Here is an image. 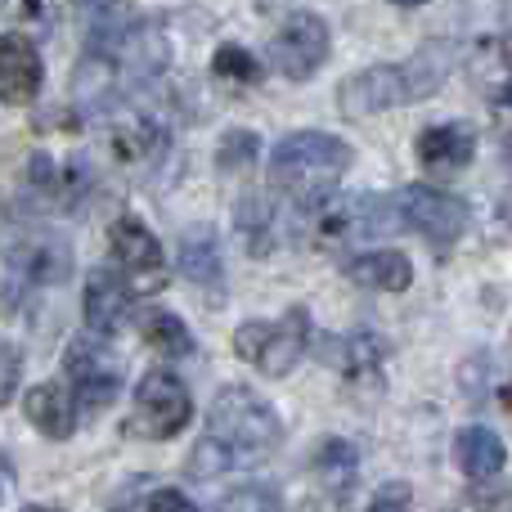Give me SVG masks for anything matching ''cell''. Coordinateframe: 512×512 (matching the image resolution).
<instances>
[{
  "instance_id": "1",
  "label": "cell",
  "mask_w": 512,
  "mask_h": 512,
  "mask_svg": "<svg viewBox=\"0 0 512 512\" xmlns=\"http://www.w3.org/2000/svg\"><path fill=\"white\" fill-rule=\"evenodd\" d=\"M283 427L279 414L265 405L248 387H225L216 396L212 414H207L203 441L189 454V472L194 477H225L234 468H256L274 454Z\"/></svg>"
},
{
  "instance_id": "18",
  "label": "cell",
  "mask_w": 512,
  "mask_h": 512,
  "mask_svg": "<svg viewBox=\"0 0 512 512\" xmlns=\"http://www.w3.org/2000/svg\"><path fill=\"white\" fill-rule=\"evenodd\" d=\"M346 274H351L360 288H378V292H405L414 283V265H409L405 252H364L346 261Z\"/></svg>"
},
{
  "instance_id": "33",
  "label": "cell",
  "mask_w": 512,
  "mask_h": 512,
  "mask_svg": "<svg viewBox=\"0 0 512 512\" xmlns=\"http://www.w3.org/2000/svg\"><path fill=\"white\" fill-rule=\"evenodd\" d=\"M396 5H427V0H396Z\"/></svg>"
},
{
  "instance_id": "13",
  "label": "cell",
  "mask_w": 512,
  "mask_h": 512,
  "mask_svg": "<svg viewBox=\"0 0 512 512\" xmlns=\"http://www.w3.org/2000/svg\"><path fill=\"white\" fill-rule=\"evenodd\" d=\"M81 306H86V324L95 328L99 337H117L131 328V288H126V279L117 270L90 274Z\"/></svg>"
},
{
  "instance_id": "15",
  "label": "cell",
  "mask_w": 512,
  "mask_h": 512,
  "mask_svg": "<svg viewBox=\"0 0 512 512\" xmlns=\"http://www.w3.org/2000/svg\"><path fill=\"white\" fill-rule=\"evenodd\" d=\"M418 162L436 176H450V171H463L472 158H477V131L463 122H450V126H427L414 144Z\"/></svg>"
},
{
  "instance_id": "32",
  "label": "cell",
  "mask_w": 512,
  "mask_h": 512,
  "mask_svg": "<svg viewBox=\"0 0 512 512\" xmlns=\"http://www.w3.org/2000/svg\"><path fill=\"white\" fill-rule=\"evenodd\" d=\"M504 63H508V72H512V32L504 36Z\"/></svg>"
},
{
  "instance_id": "31",
  "label": "cell",
  "mask_w": 512,
  "mask_h": 512,
  "mask_svg": "<svg viewBox=\"0 0 512 512\" xmlns=\"http://www.w3.org/2000/svg\"><path fill=\"white\" fill-rule=\"evenodd\" d=\"M5 490H9V468H5V459H0V504H5Z\"/></svg>"
},
{
  "instance_id": "2",
  "label": "cell",
  "mask_w": 512,
  "mask_h": 512,
  "mask_svg": "<svg viewBox=\"0 0 512 512\" xmlns=\"http://www.w3.org/2000/svg\"><path fill=\"white\" fill-rule=\"evenodd\" d=\"M346 167H351V144L346 140H337L328 131H297L274 144L270 180L292 203L315 207L324 198H333V185L346 176Z\"/></svg>"
},
{
  "instance_id": "34",
  "label": "cell",
  "mask_w": 512,
  "mask_h": 512,
  "mask_svg": "<svg viewBox=\"0 0 512 512\" xmlns=\"http://www.w3.org/2000/svg\"><path fill=\"white\" fill-rule=\"evenodd\" d=\"M23 512H59V508H23Z\"/></svg>"
},
{
  "instance_id": "26",
  "label": "cell",
  "mask_w": 512,
  "mask_h": 512,
  "mask_svg": "<svg viewBox=\"0 0 512 512\" xmlns=\"http://www.w3.org/2000/svg\"><path fill=\"white\" fill-rule=\"evenodd\" d=\"M18 378H23V351L14 342L0 337V405H9L18 391Z\"/></svg>"
},
{
  "instance_id": "29",
  "label": "cell",
  "mask_w": 512,
  "mask_h": 512,
  "mask_svg": "<svg viewBox=\"0 0 512 512\" xmlns=\"http://www.w3.org/2000/svg\"><path fill=\"white\" fill-rule=\"evenodd\" d=\"M252 153H256V135H252V131L230 135V140L221 144V167H225V171H234V158H239V167H248Z\"/></svg>"
},
{
  "instance_id": "17",
  "label": "cell",
  "mask_w": 512,
  "mask_h": 512,
  "mask_svg": "<svg viewBox=\"0 0 512 512\" xmlns=\"http://www.w3.org/2000/svg\"><path fill=\"white\" fill-rule=\"evenodd\" d=\"M454 463L463 468V477L472 481H490L504 472L508 463V450L504 441H499V432H490V427H463L459 436H454Z\"/></svg>"
},
{
  "instance_id": "24",
  "label": "cell",
  "mask_w": 512,
  "mask_h": 512,
  "mask_svg": "<svg viewBox=\"0 0 512 512\" xmlns=\"http://www.w3.org/2000/svg\"><path fill=\"white\" fill-rule=\"evenodd\" d=\"M234 225H239V234L248 239L252 252H265V248H270L274 216H270V207H265L261 198H243V203L234 207Z\"/></svg>"
},
{
  "instance_id": "27",
  "label": "cell",
  "mask_w": 512,
  "mask_h": 512,
  "mask_svg": "<svg viewBox=\"0 0 512 512\" xmlns=\"http://www.w3.org/2000/svg\"><path fill=\"white\" fill-rule=\"evenodd\" d=\"M221 512H279V499L261 486H248V490H239V495L225 499Z\"/></svg>"
},
{
  "instance_id": "3",
  "label": "cell",
  "mask_w": 512,
  "mask_h": 512,
  "mask_svg": "<svg viewBox=\"0 0 512 512\" xmlns=\"http://www.w3.org/2000/svg\"><path fill=\"white\" fill-rule=\"evenodd\" d=\"M441 54H450V45H427L414 63H382V68H369L360 77L342 81L337 108L346 117H373L382 108L427 99L445 81V72H450V59H441Z\"/></svg>"
},
{
  "instance_id": "8",
  "label": "cell",
  "mask_w": 512,
  "mask_h": 512,
  "mask_svg": "<svg viewBox=\"0 0 512 512\" xmlns=\"http://www.w3.org/2000/svg\"><path fill=\"white\" fill-rule=\"evenodd\" d=\"M63 369H68L72 400H77V409H86V414H104V409L122 396V364H117V355L108 351V346L77 337V342L68 346Z\"/></svg>"
},
{
  "instance_id": "14",
  "label": "cell",
  "mask_w": 512,
  "mask_h": 512,
  "mask_svg": "<svg viewBox=\"0 0 512 512\" xmlns=\"http://www.w3.org/2000/svg\"><path fill=\"white\" fill-rule=\"evenodd\" d=\"M41 54L32 36L5 32L0 36V104H27L41 90Z\"/></svg>"
},
{
  "instance_id": "16",
  "label": "cell",
  "mask_w": 512,
  "mask_h": 512,
  "mask_svg": "<svg viewBox=\"0 0 512 512\" xmlns=\"http://www.w3.org/2000/svg\"><path fill=\"white\" fill-rule=\"evenodd\" d=\"M23 414L32 418V427L50 441H68L77 432V400L63 382H41L23 396Z\"/></svg>"
},
{
  "instance_id": "21",
  "label": "cell",
  "mask_w": 512,
  "mask_h": 512,
  "mask_svg": "<svg viewBox=\"0 0 512 512\" xmlns=\"http://www.w3.org/2000/svg\"><path fill=\"white\" fill-rule=\"evenodd\" d=\"M315 477L333 499H346L355 481V450L346 441H324V450L315 454Z\"/></svg>"
},
{
  "instance_id": "28",
  "label": "cell",
  "mask_w": 512,
  "mask_h": 512,
  "mask_svg": "<svg viewBox=\"0 0 512 512\" xmlns=\"http://www.w3.org/2000/svg\"><path fill=\"white\" fill-rule=\"evenodd\" d=\"M369 512H414V499H409V486H405V481H391V486H382L378 495H373Z\"/></svg>"
},
{
  "instance_id": "4",
  "label": "cell",
  "mask_w": 512,
  "mask_h": 512,
  "mask_svg": "<svg viewBox=\"0 0 512 512\" xmlns=\"http://www.w3.org/2000/svg\"><path fill=\"white\" fill-rule=\"evenodd\" d=\"M194 418V396L189 387L167 369H149L135 382V400H131V418H126V436L140 441H171L180 436Z\"/></svg>"
},
{
  "instance_id": "10",
  "label": "cell",
  "mask_w": 512,
  "mask_h": 512,
  "mask_svg": "<svg viewBox=\"0 0 512 512\" xmlns=\"http://www.w3.org/2000/svg\"><path fill=\"white\" fill-rule=\"evenodd\" d=\"M396 212H400V221L414 225L423 239H432L436 248L459 243L463 234H468V225H472L468 203H463V198H454V194H445V189H432V185L400 189Z\"/></svg>"
},
{
  "instance_id": "5",
  "label": "cell",
  "mask_w": 512,
  "mask_h": 512,
  "mask_svg": "<svg viewBox=\"0 0 512 512\" xmlns=\"http://www.w3.org/2000/svg\"><path fill=\"white\" fill-rule=\"evenodd\" d=\"M310 346V315L301 306H292L283 319H252V324L234 328V355H243L248 364L265 373V378H283L297 369V360Z\"/></svg>"
},
{
  "instance_id": "11",
  "label": "cell",
  "mask_w": 512,
  "mask_h": 512,
  "mask_svg": "<svg viewBox=\"0 0 512 512\" xmlns=\"http://www.w3.org/2000/svg\"><path fill=\"white\" fill-rule=\"evenodd\" d=\"M328 59V23L319 14H288L270 36V63L288 81H310Z\"/></svg>"
},
{
  "instance_id": "6",
  "label": "cell",
  "mask_w": 512,
  "mask_h": 512,
  "mask_svg": "<svg viewBox=\"0 0 512 512\" xmlns=\"http://www.w3.org/2000/svg\"><path fill=\"white\" fill-rule=\"evenodd\" d=\"M396 221L400 212L387 198H324V203L310 207V239L319 248H346V243L373 239L378 230H391Z\"/></svg>"
},
{
  "instance_id": "12",
  "label": "cell",
  "mask_w": 512,
  "mask_h": 512,
  "mask_svg": "<svg viewBox=\"0 0 512 512\" xmlns=\"http://www.w3.org/2000/svg\"><path fill=\"white\" fill-rule=\"evenodd\" d=\"M5 261L23 283H41V288H54V283H63L72 274V248L41 230L14 234L5 243Z\"/></svg>"
},
{
  "instance_id": "7",
  "label": "cell",
  "mask_w": 512,
  "mask_h": 512,
  "mask_svg": "<svg viewBox=\"0 0 512 512\" xmlns=\"http://www.w3.org/2000/svg\"><path fill=\"white\" fill-rule=\"evenodd\" d=\"M99 144H104V158L113 162L117 171H149L167 158L171 140L149 113L131 104H117L104 113L99 122Z\"/></svg>"
},
{
  "instance_id": "25",
  "label": "cell",
  "mask_w": 512,
  "mask_h": 512,
  "mask_svg": "<svg viewBox=\"0 0 512 512\" xmlns=\"http://www.w3.org/2000/svg\"><path fill=\"white\" fill-rule=\"evenodd\" d=\"M0 9H5L9 23L27 27L36 36H45L54 27V0H0Z\"/></svg>"
},
{
  "instance_id": "19",
  "label": "cell",
  "mask_w": 512,
  "mask_h": 512,
  "mask_svg": "<svg viewBox=\"0 0 512 512\" xmlns=\"http://www.w3.org/2000/svg\"><path fill=\"white\" fill-rule=\"evenodd\" d=\"M337 351H328V360L355 382H373L382 373V342L373 333H351L342 342H333Z\"/></svg>"
},
{
  "instance_id": "20",
  "label": "cell",
  "mask_w": 512,
  "mask_h": 512,
  "mask_svg": "<svg viewBox=\"0 0 512 512\" xmlns=\"http://www.w3.org/2000/svg\"><path fill=\"white\" fill-rule=\"evenodd\" d=\"M140 337H144V346L171 355V360H185V355H194V333H189L185 319L171 315V310H149V315L140 319Z\"/></svg>"
},
{
  "instance_id": "22",
  "label": "cell",
  "mask_w": 512,
  "mask_h": 512,
  "mask_svg": "<svg viewBox=\"0 0 512 512\" xmlns=\"http://www.w3.org/2000/svg\"><path fill=\"white\" fill-rule=\"evenodd\" d=\"M180 270L194 283H216L221 279V248H216L212 230H189L180 243Z\"/></svg>"
},
{
  "instance_id": "30",
  "label": "cell",
  "mask_w": 512,
  "mask_h": 512,
  "mask_svg": "<svg viewBox=\"0 0 512 512\" xmlns=\"http://www.w3.org/2000/svg\"><path fill=\"white\" fill-rule=\"evenodd\" d=\"M149 512H198V508L189 504L180 490H158V495L149 499Z\"/></svg>"
},
{
  "instance_id": "23",
  "label": "cell",
  "mask_w": 512,
  "mask_h": 512,
  "mask_svg": "<svg viewBox=\"0 0 512 512\" xmlns=\"http://www.w3.org/2000/svg\"><path fill=\"white\" fill-rule=\"evenodd\" d=\"M212 72L221 81H230V86H256V81L265 77V68L243 50V45H221L212 59Z\"/></svg>"
},
{
  "instance_id": "9",
  "label": "cell",
  "mask_w": 512,
  "mask_h": 512,
  "mask_svg": "<svg viewBox=\"0 0 512 512\" xmlns=\"http://www.w3.org/2000/svg\"><path fill=\"white\" fill-rule=\"evenodd\" d=\"M108 243H113L117 274L126 279L131 292L167 288V256H162V243L153 239V230L140 216H117L113 230H108Z\"/></svg>"
}]
</instances>
